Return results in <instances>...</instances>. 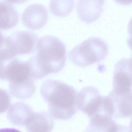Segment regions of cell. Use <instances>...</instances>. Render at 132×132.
<instances>
[{
  "instance_id": "cell-7",
  "label": "cell",
  "mask_w": 132,
  "mask_h": 132,
  "mask_svg": "<svg viewBox=\"0 0 132 132\" xmlns=\"http://www.w3.org/2000/svg\"><path fill=\"white\" fill-rule=\"evenodd\" d=\"M29 132H51L54 127V122L49 113H35L29 108L25 118Z\"/></svg>"
},
{
  "instance_id": "cell-14",
  "label": "cell",
  "mask_w": 132,
  "mask_h": 132,
  "mask_svg": "<svg viewBox=\"0 0 132 132\" xmlns=\"http://www.w3.org/2000/svg\"><path fill=\"white\" fill-rule=\"evenodd\" d=\"M131 60L132 63V56H131Z\"/></svg>"
},
{
  "instance_id": "cell-9",
  "label": "cell",
  "mask_w": 132,
  "mask_h": 132,
  "mask_svg": "<svg viewBox=\"0 0 132 132\" xmlns=\"http://www.w3.org/2000/svg\"><path fill=\"white\" fill-rule=\"evenodd\" d=\"M19 15L18 12L7 2L0 1V29H11L18 24Z\"/></svg>"
},
{
  "instance_id": "cell-8",
  "label": "cell",
  "mask_w": 132,
  "mask_h": 132,
  "mask_svg": "<svg viewBox=\"0 0 132 132\" xmlns=\"http://www.w3.org/2000/svg\"><path fill=\"white\" fill-rule=\"evenodd\" d=\"M104 1H79L77 11L79 18L87 23L94 22L103 11Z\"/></svg>"
},
{
  "instance_id": "cell-13",
  "label": "cell",
  "mask_w": 132,
  "mask_h": 132,
  "mask_svg": "<svg viewBox=\"0 0 132 132\" xmlns=\"http://www.w3.org/2000/svg\"><path fill=\"white\" fill-rule=\"evenodd\" d=\"M5 39L4 38L2 33L0 31V49L3 47L4 45V43Z\"/></svg>"
},
{
  "instance_id": "cell-2",
  "label": "cell",
  "mask_w": 132,
  "mask_h": 132,
  "mask_svg": "<svg viewBox=\"0 0 132 132\" xmlns=\"http://www.w3.org/2000/svg\"><path fill=\"white\" fill-rule=\"evenodd\" d=\"M40 93L48 104L52 118L68 120L77 113V94L71 86L60 81L48 80L42 84Z\"/></svg>"
},
{
  "instance_id": "cell-1",
  "label": "cell",
  "mask_w": 132,
  "mask_h": 132,
  "mask_svg": "<svg viewBox=\"0 0 132 132\" xmlns=\"http://www.w3.org/2000/svg\"><path fill=\"white\" fill-rule=\"evenodd\" d=\"M35 52L27 61L33 79H42L50 74L56 73L65 66V46L57 37L48 35L39 38Z\"/></svg>"
},
{
  "instance_id": "cell-6",
  "label": "cell",
  "mask_w": 132,
  "mask_h": 132,
  "mask_svg": "<svg viewBox=\"0 0 132 132\" xmlns=\"http://www.w3.org/2000/svg\"><path fill=\"white\" fill-rule=\"evenodd\" d=\"M48 13L45 7L40 4H32L28 6L22 15L23 24L29 29L41 28L46 24Z\"/></svg>"
},
{
  "instance_id": "cell-5",
  "label": "cell",
  "mask_w": 132,
  "mask_h": 132,
  "mask_svg": "<svg viewBox=\"0 0 132 132\" xmlns=\"http://www.w3.org/2000/svg\"><path fill=\"white\" fill-rule=\"evenodd\" d=\"M100 97L97 89L92 86L83 88L77 95V110L83 112L90 118L97 114L100 106Z\"/></svg>"
},
{
  "instance_id": "cell-12",
  "label": "cell",
  "mask_w": 132,
  "mask_h": 132,
  "mask_svg": "<svg viewBox=\"0 0 132 132\" xmlns=\"http://www.w3.org/2000/svg\"><path fill=\"white\" fill-rule=\"evenodd\" d=\"M0 132H21L13 128H4L0 129Z\"/></svg>"
},
{
  "instance_id": "cell-3",
  "label": "cell",
  "mask_w": 132,
  "mask_h": 132,
  "mask_svg": "<svg viewBox=\"0 0 132 132\" xmlns=\"http://www.w3.org/2000/svg\"><path fill=\"white\" fill-rule=\"evenodd\" d=\"M108 52V46L104 41L90 37L74 47L68 53L70 61L77 66L85 67L102 61Z\"/></svg>"
},
{
  "instance_id": "cell-10",
  "label": "cell",
  "mask_w": 132,
  "mask_h": 132,
  "mask_svg": "<svg viewBox=\"0 0 132 132\" xmlns=\"http://www.w3.org/2000/svg\"><path fill=\"white\" fill-rule=\"evenodd\" d=\"M73 1H52L50 2V11L57 16L64 17L69 14L73 7Z\"/></svg>"
},
{
  "instance_id": "cell-4",
  "label": "cell",
  "mask_w": 132,
  "mask_h": 132,
  "mask_svg": "<svg viewBox=\"0 0 132 132\" xmlns=\"http://www.w3.org/2000/svg\"><path fill=\"white\" fill-rule=\"evenodd\" d=\"M39 38L31 32L19 31L5 38L4 46L15 56L35 52Z\"/></svg>"
},
{
  "instance_id": "cell-11",
  "label": "cell",
  "mask_w": 132,
  "mask_h": 132,
  "mask_svg": "<svg viewBox=\"0 0 132 132\" xmlns=\"http://www.w3.org/2000/svg\"><path fill=\"white\" fill-rule=\"evenodd\" d=\"M128 32L129 36L128 40V44L129 47L131 50L132 53V18L129 22Z\"/></svg>"
}]
</instances>
